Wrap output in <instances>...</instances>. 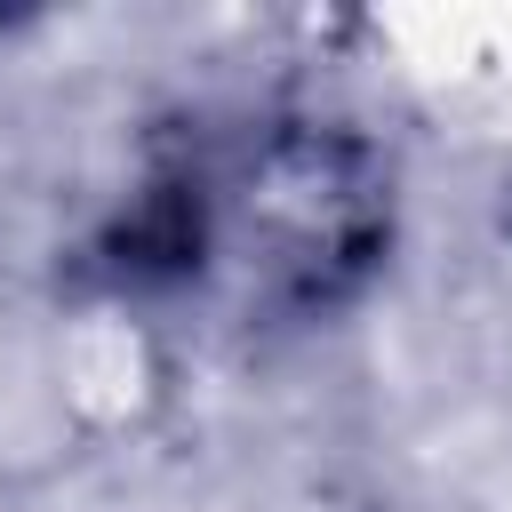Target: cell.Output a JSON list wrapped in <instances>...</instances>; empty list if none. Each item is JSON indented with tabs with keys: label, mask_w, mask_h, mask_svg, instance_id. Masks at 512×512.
Wrapping results in <instances>:
<instances>
[{
	"label": "cell",
	"mask_w": 512,
	"mask_h": 512,
	"mask_svg": "<svg viewBox=\"0 0 512 512\" xmlns=\"http://www.w3.org/2000/svg\"><path fill=\"white\" fill-rule=\"evenodd\" d=\"M392 248V160L352 120L248 112L168 136L96 240V272L144 304H208L240 328L344 312Z\"/></svg>",
	"instance_id": "obj_1"
}]
</instances>
